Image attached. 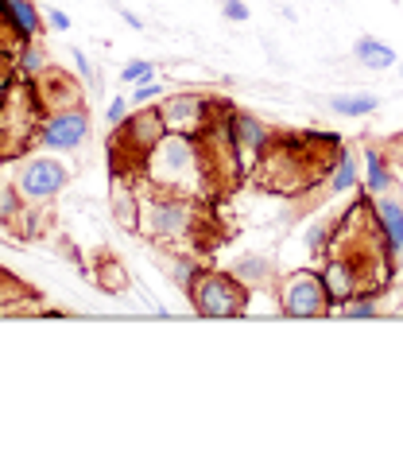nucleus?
I'll list each match as a JSON object with an SVG mask.
<instances>
[{
    "label": "nucleus",
    "instance_id": "obj_11",
    "mask_svg": "<svg viewBox=\"0 0 403 454\" xmlns=\"http://www.w3.org/2000/svg\"><path fill=\"white\" fill-rule=\"evenodd\" d=\"M272 137H275L272 125H264V121L252 117V113L236 109V152H241L244 168H256V160H260V152L267 148V140Z\"/></svg>",
    "mask_w": 403,
    "mask_h": 454
},
{
    "label": "nucleus",
    "instance_id": "obj_5",
    "mask_svg": "<svg viewBox=\"0 0 403 454\" xmlns=\"http://www.w3.org/2000/svg\"><path fill=\"white\" fill-rule=\"evenodd\" d=\"M275 299H279V311L291 318H318V315L334 311V295H329V287H326V276L314 272V268L279 276Z\"/></svg>",
    "mask_w": 403,
    "mask_h": 454
},
{
    "label": "nucleus",
    "instance_id": "obj_16",
    "mask_svg": "<svg viewBox=\"0 0 403 454\" xmlns=\"http://www.w3.org/2000/svg\"><path fill=\"white\" fill-rule=\"evenodd\" d=\"M396 187V171H391V156L376 144L365 148V191L368 194H384Z\"/></svg>",
    "mask_w": 403,
    "mask_h": 454
},
{
    "label": "nucleus",
    "instance_id": "obj_24",
    "mask_svg": "<svg viewBox=\"0 0 403 454\" xmlns=\"http://www.w3.org/2000/svg\"><path fill=\"white\" fill-rule=\"evenodd\" d=\"M341 315L345 318H376L380 307H376V299L372 295H357V299H349V303L341 307Z\"/></svg>",
    "mask_w": 403,
    "mask_h": 454
},
{
    "label": "nucleus",
    "instance_id": "obj_31",
    "mask_svg": "<svg viewBox=\"0 0 403 454\" xmlns=\"http://www.w3.org/2000/svg\"><path fill=\"white\" fill-rule=\"evenodd\" d=\"M0 183H4V179H0Z\"/></svg>",
    "mask_w": 403,
    "mask_h": 454
},
{
    "label": "nucleus",
    "instance_id": "obj_25",
    "mask_svg": "<svg viewBox=\"0 0 403 454\" xmlns=\"http://www.w3.org/2000/svg\"><path fill=\"white\" fill-rule=\"evenodd\" d=\"M148 78H155V63H148V59H132V63L120 70L124 86H136V82H148Z\"/></svg>",
    "mask_w": 403,
    "mask_h": 454
},
{
    "label": "nucleus",
    "instance_id": "obj_29",
    "mask_svg": "<svg viewBox=\"0 0 403 454\" xmlns=\"http://www.w3.org/2000/svg\"><path fill=\"white\" fill-rule=\"evenodd\" d=\"M74 67H78V74H81V82L86 86H93V67H89V59L81 55V51H74Z\"/></svg>",
    "mask_w": 403,
    "mask_h": 454
},
{
    "label": "nucleus",
    "instance_id": "obj_13",
    "mask_svg": "<svg viewBox=\"0 0 403 454\" xmlns=\"http://www.w3.org/2000/svg\"><path fill=\"white\" fill-rule=\"evenodd\" d=\"M109 210H112V222H117L124 233H140V222H143L140 187H132V183H112Z\"/></svg>",
    "mask_w": 403,
    "mask_h": 454
},
{
    "label": "nucleus",
    "instance_id": "obj_17",
    "mask_svg": "<svg viewBox=\"0 0 403 454\" xmlns=\"http://www.w3.org/2000/svg\"><path fill=\"white\" fill-rule=\"evenodd\" d=\"M353 55H357V63L368 67V70H391V67H396V51H391L388 43H380V39H372V35L357 39Z\"/></svg>",
    "mask_w": 403,
    "mask_h": 454
},
{
    "label": "nucleus",
    "instance_id": "obj_30",
    "mask_svg": "<svg viewBox=\"0 0 403 454\" xmlns=\"http://www.w3.org/2000/svg\"><path fill=\"white\" fill-rule=\"evenodd\" d=\"M120 16L128 20V27H143V24H140V16H136V12H128V8H120Z\"/></svg>",
    "mask_w": 403,
    "mask_h": 454
},
{
    "label": "nucleus",
    "instance_id": "obj_10",
    "mask_svg": "<svg viewBox=\"0 0 403 454\" xmlns=\"http://www.w3.org/2000/svg\"><path fill=\"white\" fill-rule=\"evenodd\" d=\"M35 94H39V106H43V113H58V109H70V106H86L81 82L70 78L66 70H58V67H47L43 74L35 78Z\"/></svg>",
    "mask_w": 403,
    "mask_h": 454
},
{
    "label": "nucleus",
    "instance_id": "obj_26",
    "mask_svg": "<svg viewBox=\"0 0 403 454\" xmlns=\"http://www.w3.org/2000/svg\"><path fill=\"white\" fill-rule=\"evenodd\" d=\"M128 109H132V101L128 98H112L109 101V113H105V121H109V129H117L124 117H128Z\"/></svg>",
    "mask_w": 403,
    "mask_h": 454
},
{
    "label": "nucleus",
    "instance_id": "obj_27",
    "mask_svg": "<svg viewBox=\"0 0 403 454\" xmlns=\"http://www.w3.org/2000/svg\"><path fill=\"white\" fill-rule=\"evenodd\" d=\"M221 12L229 20H236V24H244V20H248V4H244V0H221Z\"/></svg>",
    "mask_w": 403,
    "mask_h": 454
},
{
    "label": "nucleus",
    "instance_id": "obj_20",
    "mask_svg": "<svg viewBox=\"0 0 403 454\" xmlns=\"http://www.w3.org/2000/svg\"><path fill=\"white\" fill-rule=\"evenodd\" d=\"M0 4H4V12L16 20V27L27 39H39V32H43V16H39V8L31 4V0H0Z\"/></svg>",
    "mask_w": 403,
    "mask_h": 454
},
{
    "label": "nucleus",
    "instance_id": "obj_4",
    "mask_svg": "<svg viewBox=\"0 0 403 454\" xmlns=\"http://www.w3.org/2000/svg\"><path fill=\"white\" fill-rule=\"evenodd\" d=\"M186 299H190L194 315H202V318H241L248 311L252 292L236 280L229 268H202L194 276Z\"/></svg>",
    "mask_w": 403,
    "mask_h": 454
},
{
    "label": "nucleus",
    "instance_id": "obj_12",
    "mask_svg": "<svg viewBox=\"0 0 403 454\" xmlns=\"http://www.w3.org/2000/svg\"><path fill=\"white\" fill-rule=\"evenodd\" d=\"M27 210H31V202L24 199V191L16 187V179L0 183V233L27 237Z\"/></svg>",
    "mask_w": 403,
    "mask_h": 454
},
{
    "label": "nucleus",
    "instance_id": "obj_3",
    "mask_svg": "<svg viewBox=\"0 0 403 454\" xmlns=\"http://www.w3.org/2000/svg\"><path fill=\"white\" fill-rule=\"evenodd\" d=\"M47 113L39 106L35 82L24 74H12L0 94V160H19L27 148L39 144V129H43Z\"/></svg>",
    "mask_w": 403,
    "mask_h": 454
},
{
    "label": "nucleus",
    "instance_id": "obj_23",
    "mask_svg": "<svg viewBox=\"0 0 403 454\" xmlns=\"http://www.w3.org/2000/svg\"><path fill=\"white\" fill-rule=\"evenodd\" d=\"M334 230H337V218L314 222V225H310V233H306V245L314 253H326V245H329V237H334Z\"/></svg>",
    "mask_w": 403,
    "mask_h": 454
},
{
    "label": "nucleus",
    "instance_id": "obj_7",
    "mask_svg": "<svg viewBox=\"0 0 403 454\" xmlns=\"http://www.w3.org/2000/svg\"><path fill=\"white\" fill-rule=\"evenodd\" d=\"M89 137V109L86 106H70L58 113H47L43 129H39V148L50 152H74Z\"/></svg>",
    "mask_w": 403,
    "mask_h": 454
},
{
    "label": "nucleus",
    "instance_id": "obj_8",
    "mask_svg": "<svg viewBox=\"0 0 403 454\" xmlns=\"http://www.w3.org/2000/svg\"><path fill=\"white\" fill-rule=\"evenodd\" d=\"M372 218H376V230L391 268H399L403 264V194L396 187L384 194H372Z\"/></svg>",
    "mask_w": 403,
    "mask_h": 454
},
{
    "label": "nucleus",
    "instance_id": "obj_28",
    "mask_svg": "<svg viewBox=\"0 0 403 454\" xmlns=\"http://www.w3.org/2000/svg\"><path fill=\"white\" fill-rule=\"evenodd\" d=\"M47 24L55 27V32H66V27H70V16L62 12V8H47Z\"/></svg>",
    "mask_w": 403,
    "mask_h": 454
},
{
    "label": "nucleus",
    "instance_id": "obj_6",
    "mask_svg": "<svg viewBox=\"0 0 403 454\" xmlns=\"http://www.w3.org/2000/svg\"><path fill=\"white\" fill-rule=\"evenodd\" d=\"M70 183V171L50 156H27L16 163V187L27 202H55Z\"/></svg>",
    "mask_w": 403,
    "mask_h": 454
},
{
    "label": "nucleus",
    "instance_id": "obj_18",
    "mask_svg": "<svg viewBox=\"0 0 403 454\" xmlns=\"http://www.w3.org/2000/svg\"><path fill=\"white\" fill-rule=\"evenodd\" d=\"M353 187H357V156L345 148V152H341V160H337V168H334V175H329V187L318 191V202L334 199V194H345Z\"/></svg>",
    "mask_w": 403,
    "mask_h": 454
},
{
    "label": "nucleus",
    "instance_id": "obj_22",
    "mask_svg": "<svg viewBox=\"0 0 403 454\" xmlns=\"http://www.w3.org/2000/svg\"><path fill=\"white\" fill-rule=\"evenodd\" d=\"M159 98H167V86H163V82H155V78H148V82H140V86H132V94H128V101H132V109L148 106V101H159Z\"/></svg>",
    "mask_w": 403,
    "mask_h": 454
},
{
    "label": "nucleus",
    "instance_id": "obj_21",
    "mask_svg": "<svg viewBox=\"0 0 403 454\" xmlns=\"http://www.w3.org/2000/svg\"><path fill=\"white\" fill-rule=\"evenodd\" d=\"M12 67H16V74H24V78L35 82L50 63H47V51L39 47V39H31V43H24V51L12 59Z\"/></svg>",
    "mask_w": 403,
    "mask_h": 454
},
{
    "label": "nucleus",
    "instance_id": "obj_9",
    "mask_svg": "<svg viewBox=\"0 0 403 454\" xmlns=\"http://www.w3.org/2000/svg\"><path fill=\"white\" fill-rule=\"evenodd\" d=\"M163 121L171 132H186V137H198L213 113V98L210 94H167L163 98Z\"/></svg>",
    "mask_w": 403,
    "mask_h": 454
},
{
    "label": "nucleus",
    "instance_id": "obj_14",
    "mask_svg": "<svg viewBox=\"0 0 403 454\" xmlns=\"http://www.w3.org/2000/svg\"><path fill=\"white\" fill-rule=\"evenodd\" d=\"M229 272L248 287V292H260V287H275V284H279L275 264L267 261V256H256V253L236 256V261L229 264Z\"/></svg>",
    "mask_w": 403,
    "mask_h": 454
},
{
    "label": "nucleus",
    "instance_id": "obj_19",
    "mask_svg": "<svg viewBox=\"0 0 403 454\" xmlns=\"http://www.w3.org/2000/svg\"><path fill=\"white\" fill-rule=\"evenodd\" d=\"M337 117H372L380 109V98L376 94H334L326 101Z\"/></svg>",
    "mask_w": 403,
    "mask_h": 454
},
{
    "label": "nucleus",
    "instance_id": "obj_15",
    "mask_svg": "<svg viewBox=\"0 0 403 454\" xmlns=\"http://www.w3.org/2000/svg\"><path fill=\"white\" fill-rule=\"evenodd\" d=\"M89 261H93V264H86V272L93 276V284H97L101 292H112V295L128 292V272H124L120 261H117V256H112L109 249H93Z\"/></svg>",
    "mask_w": 403,
    "mask_h": 454
},
{
    "label": "nucleus",
    "instance_id": "obj_1",
    "mask_svg": "<svg viewBox=\"0 0 403 454\" xmlns=\"http://www.w3.org/2000/svg\"><path fill=\"white\" fill-rule=\"evenodd\" d=\"M345 140L334 132H291L275 129V137L267 140V148L256 160V183L264 191L291 194V199H306V194L322 191V183L334 175Z\"/></svg>",
    "mask_w": 403,
    "mask_h": 454
},
{
    "label": "nucleus",
    "instance_id": "obj_2",
    "mask_svg": "<svg viewBox=\"0 0 403 454\" xmlns=\"http://www.w3.org/2000/svg\"><path fill=\"white\" fill-rule=\"evenodd\" d=\"M140 187H143V194H174V199L210 202L198 137H186V132H167V137H163L151 148L148 163H143Z\"/></svg>",
    "mask_w": 403,
    "mask_h": 454
}]
</instances>
